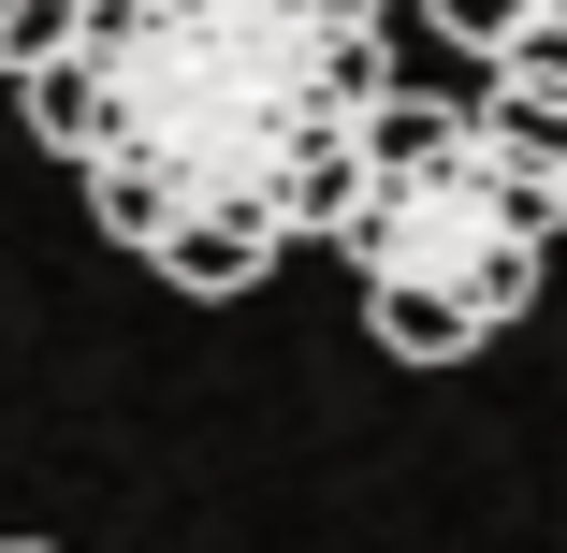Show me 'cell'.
I'll use <instances>...</instances> for the list:
<instances>
[{"instance_id":"obj_1","label":"cell","mask_w":567,"mask_h":553,"mask_svg":"<svg viewBox=\"0 0 567 553\" xmlns=\"http://www.w3.org/2000/svg\"><path fill=\"white\" fill-rule=\"evenodd\" d=\"M30 132L87 175L102 234H334L393 102V0H87L73 44L16 73Z\"/></svg>"},{"instance_id":"obj_2","label":"cell","mask_w":567,"mask_h":553,"mask_svg":"<svg viewBox=\"0 0 567 553\" xmlns=\"http://www.w3.org/2000/svg\"><path fill=\"white\" fill-rule=\"evenodd\" d=\"M553 234H567V204H553V175L495 132L481 88H466V102L393 88L379 132H364L350 204H334V263H350V291H364V320H379L393 365H466V350H495L509 320L538 306Z\"/></svg>"},{"instance_id":"obj_4","label":"cell","mask_w":567,"mask_h":553,"mask_svg":"<svg viewBox=\"0 0 567 553\" xmlns=\"http://www.w3.org/2000/svg\"><path fill=\"white\" fill-rule=\"evenodd\" d=\"M146 263H161L175 291H262V277H277V248H262V234H161Z\"/></svg>"},{"instance_id":"obj_6","label":"cell","mask_w":567,"mask_h":553,"mask_svg":"<svg viewBox=\"0 0 567 553\" xmlns=\"http://www.w3.org/2000/svg\"><path fill=\"white\" fill-rule=\"evenodd\" d=\"M0 553H30V539H0Z\"/></svg>"},{"instance_id":"obj_5","label":"cell","mask_w":567,"mask_h":553,"mask_svg":"<svg viewBox=\"0 0 567 553\" xmlns=\"http://www.w3.org/2000/svg\"><path fill=\"white\" fill-rule=\"evenodd\" d=\"M73 16H87V0H0V88H16L30 59H59V44H73Z\"/></svg>"},{"instance_id":"obj_3","label":"cell","mask_w":567,"mask_h":553,"mask_svg":"<svg viewBox=\"0 0 567 553\" xmlns=\"http://www.w3.org/2000/svg\"><path fill=\"white\" fill-rule=\"evenodd\" d=\"M422 16L481 59V102H495V132L553 175L567 204V0H422Z\"/></svg>"}]
</instances>
